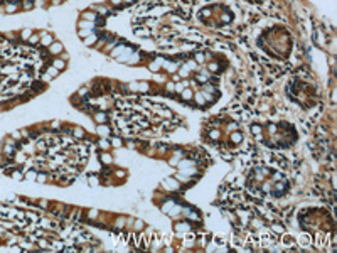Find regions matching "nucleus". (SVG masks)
<instances>
[{
	"instance_id": "nucleus-1",
	"label": "nucleus",
	"mask_w": 337,
	"mask_h": 253,
	"mask_svg": "<svg viewBox=\"0 0 337 253\" xmlns=\"http://www.w3.org/2000/svg\"><path fill=\"white\" fill-rule=\"evenodd\" d=\"M10 176L14 177L15 181H22V179H24V171H20V169H15V171L10 172Z\"/></svg>"
}]
</instances>
